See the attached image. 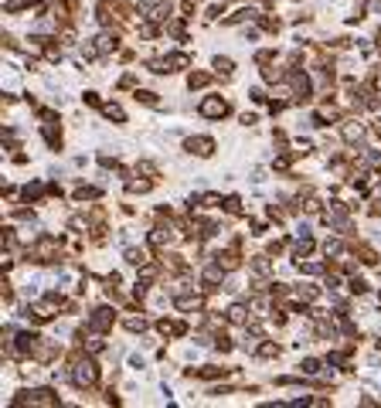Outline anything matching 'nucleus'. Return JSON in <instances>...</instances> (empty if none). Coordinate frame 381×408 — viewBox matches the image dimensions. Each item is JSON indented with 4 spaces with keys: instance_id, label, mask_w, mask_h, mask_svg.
Segmentation results:
<instances>
[{
    "instance_id": "obj_1",
    "label": "nucleus",
    "mask_w": 381,
    "mask_h": 408,
    "mask_svg": "<svg viewBox=\"0 0 381 408\" xmlns=\"http://www.w3.org/2000/svg\"><path fill=\"white\" fill-rule=\"evenodd\" d=\"M75 381H78V385H92V381H95V364H92V361L78 364V371H75Z\"/></svg>"
},
{
    "instance_id": "obj_2",
    "label": "nucleus",
    "mask_w": 381,
    "mask_h": 408,
    "mask_svg": "<svg viewBox=\"0 0 381 408\" xmlns=\"http://www.w3.org/2000/svg\"><path fill=\"white\" fill-rule=\"evenodd\" d=\"M225 109H228V106H225L222 99H208V102L201 106V113H204V116H225Z\"/></svg>"
},
{
    "instance_id": "obj_3",
    "label": "nucleus",
    "mask_w": 381,
    "mask_h": 408,
    "mask_svg": "<svg viewBox=\"0 0 381 408\" xmlns=\"http://www.w3.org/2000/svg\"><path fill=\"white\" fill-rule=\"evenodd\" d=\"M211 146H215L211 139H191V143H187V150H191V153H201V157H208Z\"/></svg>"
}]
</instances>
